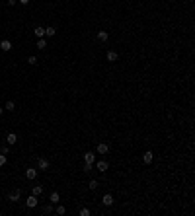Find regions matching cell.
I'll return each mask as SVG.
<instances>
[{
    "mask_svg": "<svg viewBox=\"0 0 195 216\" xmlns=\"http://www.w3.org/2000/svg\"><path fill=\"white\" fill-rule=\"evenodd\" d=\"M6 142H8L10 146H14V144L18 142V134H16V132H8V136H6Z\"/></svg>",
    "mask_w": 195,
    "mask_h": 216,
    "instance_id": "cell-6",
    "label": "cell"
},
{
    "mask_svg": "<svg viewBox=\"0 0 195 216\" xmlns=\"http://www.w3.org/2000/svg\"><path fill=\"white\" fill-rule=\"evenodd\" d=\"M43 212H45V214H51V212H53V205H47L43 208Z\"/></svg>",
    "mask_w": 195,
    "mask_h": 216,
    "instance_id": "cell-22",
    "label": "cell"
},
{
    "mask_svg": "<svg viewBox=\"0 0 195 216\" xmlns=\"http://www.w3.org/2000/svg\"><path fill=\"white\" fill-rule=\"evenodd\" d=\"M102 203H104L106 206H111V205H113V197H111L109 193H106L104 197H102Z\"/></svg>",
    "mask_w": 195,
    "mask_h": 216,
    "instance_id": "cell-11",
    "label": "cell"
},
{
    "mask_svg": "<svg viewBox=\"0 0 195 216\" xmlns=\"http://www.w3.org/2000/svg\"><path fill=\"white\" fill-rule=\"evenodd\" d=\"M27 62H29V64H37V56H29V58H27Z\"/></svg>",
    "mask_w": 195,
    "mask_h": 216,
    "instance_id": "cell-25",
    "label": "cell"
},
{
    "mask_svg": "<svg viewBox=\"0 0 195 216\" xmlns=\"http://www.w3.org/2000/svg\"><path fill=\"white\" fill-rule=\"evenodd\" d=\"M37 206V197L31 195V197H27V208H35Z\"/></svg>",
    "mask_w": 195,
    "mask_h": 216,
    "instance_id": "cell-13",
    "label": "cell"
},
{
    "mask_svg": "<svg viewBox=\"0 0 195 216\" xmlns=\"http://www.w3.org/2000/svg\"><path fill=\"white\" fill-rule=\"evenodd\" d=\"M18 4V0H8V6H16Z\"/></svg>",
    "mask_w": 195,
    "mask_h": 216,
    "instance_id": "cell-27",
    "label": "cell"
},
{
    "mask_svg": "<svg viewBox=\"0 0 195 216\" xmlns=\"http://www.w3.org/2000/svg\"><path fill=\"white\" fill-rule=\"evenodd\" d=\"M2 165H6V154L0 152V167H2Z\"/></svg>",
    "mask_w": 195,
    "mask_h": 216,
    "instance_id": "cell-21",
    "label": "cell"
},
{
    "mask_svg": "<svg viewBox=\"0 0 195 216\" xmlns=\"http://www.w3.org/2000/svg\"><path fill=\"white\" fill-rule=\"evenodd\" d=\"M80 216H90V208H80Z\"/></svg>",
    "mask_w": 195,
    "mask_h": 216,
    "instance_id": "cell-24",
    "label": "cell"
},
{
    "mask_svg": "<svg viewBox=\"0 0 195 216\" xmlns=\"http://www.w3.org/2000/svg\"><path fill=\"white\" fill-rule=\"evenodd\" d=\"M108 152H109V144L108 142H100V144H98V154L104 156V154H108Z\"/></svg>",
    "mask_w": 195,
    "mask_h": 216,
    "instance_id": "cell-2",
    "label": "cell"
},
{
    "mask_svg": "<svg viewBox=\"0 0 195 216\" xmlns=\"http://www.w3.org/2000/svg\"><path fill=\"white\" fill-rule=\"evenodd\" d=\"M152 158H154V156H152V150H146L142 154V162L144 163H152Z\"/></svg>",
    "mask_w": 195,
    "mask_h": 216,
    "instance_id": "cell-12",
    "label": "cell"
},
{
    "mask_svg": "<svg viewBox=\"0 0 195 216\" xmlns=\"http://www.w3.org/2000/svg\"><path fill=\"white\" fill-rule=\"evenodd\" d=\"M18 2H20V4H23V6H27V4H29V0H18Z\"/></svg>",
    "mask_w": 195,
    "mask_h": 216,
    "instance_id": "cell-28",
    "label": "cell"
},
{
    "mask_svg": "<svg viewBox=\"0 0 195 216\" xmlns=\"http://www.w3.org/2000/svg\"><path fill=\"white\" fill-rule=\"evenodd\" d=\"M90 189H92V191H96V189H98V181H96V179L90 181Z\"/></svg>",
    "mask_w": 195,
    "mask_h": 216,
    "instance_id": "cell-23",
    "label": "cell"
},
{
    "mask_svg": "<svg viewBox=\"0 0 195 216\" xmlns=\"http://www.w3.org/2000/svg\"><path fill=\"white\" fill-rule=\"evenodd\" d=\"M6 109H8V111H14V109H16V103H14V101H6Z\"/></svg>",
    "mask_w": 195,
    "mask_h": 216,
    "instance_id": "cell-20",
    "label": "cell"
},
{
    "mask_svg": "<svg viewBox=\"0 0 195 216\" xmlns=\"http://www.w3.org/2000/svg\"><path fill=\"white\" fill-rule=\"evenodd\" d=\"M33 33H35V37H37V39H41V37L45 35V27H41V25H37V27L33 29Z\"/></svg>",
    "mask_w": 195,
    "mask_h": 216,
    "instance_id": "cell-14",
    "label": "cell"
},
{
    "mask_svg": "<svg viewBox=\"0 0 195 216\" xmlns=\"http://www.w3.org/2000/svg\"><path fill=\"white\" fill-rule=\"evenodd\" d=\"M0 49H2L4 53H8V51H12V43L8 39H4V41H0Z\"/></svg>",
    "mask_w": 195,
    "mask_h": 216,
    "instance_id": "cell-7",
    "label": "cell"
},
{
    "mask_svg": "<svg viewBox=\"0 0 195 216\" xmlns=\"http://www.w3.org/2000/svg\"><path fill=\"white\" fill-rule=\"evenodd\" d=\"M20 197H22V191H20V189H16V191H12V193H10V201H12V203H18V201H20Z\"/></svg>",
    "mask_w": 195,
    "mask_h": 216,
    "instance_id": "cell-9",
    "label": "cell"
},
{
    "mask_svg": "<svg viewBox=\"0 0 195 216\" xmlns=\"http://www.w3.org/2000/svg\"><path fill=\"white\" fill-rule=\"evenodd\" d=\"M31 193L35 195V197H39V195L43 193V187H41V185H35V187L31 189Z\"/></svg>",
    "mask_w": 195,
    "mask_h": 216,
    "instance_id": "cell-16",
    "label": "cell"
},
{
    "mask_svg": "<svg viewBox=\"0 0 195 216\" xmlns=\"http://www.w3.org/2000/svg\"><path fill=\"white\" fill-rule=\"evenodd\" d=\"M2 113H4V109H2V107H0V115H2Z\"/></svg>",
    "mask_w": 195,
    "mask_h": 216,
    "instance_id": "cell-29",
    "label": "cell"
},
{
    "mask_svg": "<svg viewBox=\"0 0 195 216\" xmlns=\"http://www.w3.org/2000/svg\"><path fill=\"white\" fill-rule=\"evenodd\" d=\"M55 33H57V29H55V27H51V25H49V27H45V35H47V37H55Z\"/></svg>",
    "mask_w": 195,
    "mask_h": 216,
    "instance_id": "cell-15",
    "label": "cell"
},
{
    "mask_svg": "<svg viewBox=\"0 0 195 216\" xmlns=\"http://www.w3.org/2000/svg\"><path fill=\"white\" fill-rule=\"evenodd\" d=\"M108 37H109L108 31H98V39L100 41H108Z\"/></svg>",
    "mask_w": 195,
    "mask_h": 216,
    "instance_id": "cell-17",
    "label": "cell"
},
{
    "mask_svg": "<svg viewBox=\"0 0 195 216\" xmlns=\"http://www.w3.org/2000/svg\"><path fill=\"white\" fill-rule=\"evenodd\" d=\"M45 47H47V41H45L43 37H41V39H39V41H37V49H41V51H43Z\"/></svg>",
    "mask_w": 195,
    "mask_h": 216,
    "instance_id": "cell-18",
    "label": "cell"
},
{
    "mask_svg": "<svg viewBox=\"0 0 195 216\" xmlns=\"http://www.w3.org/2000/svg\"><path fill=\"white\" fill-rule=\"evenodd\" d=\"M84 162L86 163H94L96 162V154H94V152H86V154H84Z\"/></svg>",
    "mask_w": 195,
    "mask_h": 216,
    "instance_id": "cell-8",
    "label": "cell"
},
{
    "mask_svg": "<svg viewBox=\"0 0 195 216\" xmlns=\"http://www.w3.org/2000/svg\"><path fill=\"white\" fill-rule=\"evenodd\" d=\"M49 201H51V205H57V203L61 201V195H59V191H53V193L49 195Z\"/></svg>",
    "mask_w": 195,
    "mask_h": 216,
    "instance_id": "cell-10",
    "label": "cell"
},
{
    "mask_svg": "<svg viewBox=\"0 0 195 216\" xmlns=\"http://www.w3.org/2000/svg\"><path fill=\"white\" fill-rule=\"evenodd\" d=\"M106 58H108V62H115V60L119 58V54L115 53V51H108V53H106Z\"/></svg>",
    "mask_w": 195,
    "mask_h": 216,
    "instance_id": "cell-4",
    "label": "cell"
},
{
    "mask_svg": "<svg viewBox=\"0 0 195 216\" xmlns=\"http://www.w3.org/2000/svg\"><path fill=\"white\" fill-rule=\"evenodd\" d=\"M55 210H57V214H65L66 212V208L63 205H59V203H57V208H55Z\"/></svg>",
    "mask_w": 195,
    "mask_h": 216,
    "instance_id": "cell-19",
    "label": "cell"
},
{
    "mask_svg": "<svg viewBox=\"0 0 195 216\" xmlns=\"http://www.w3.org/2000/svg\"><path fill=\"white\" fill-rule=\"evenodd\" d=\"M92 165H94V163H84V171L90 173V171H92Z\"/></svg>",
    "mask_w": 195,
    "mask_h": 216,
    "instance_id": "cell-26",
    "label": "cell"
},
{
    "mask_svg": "<svg viewBox=\"0 0 195 216\" xmlns=\"http://www.w3.org/2000/svg\"><path fill=\"white\" fill-rule=\"evenodd\" d=\"M96 167H98V171H102V173H106L108 171V167H109V163L106 162V160H100V162L96 163Z\"/></svg>",
    "mask_w": 195,
    "mask_h": 216,
    "instance_id": "cell-3",
    "label": "cell"
},
{
    "mask_svg": "<svg viewBox=\"0 0 195 216\" xmlns=\"http://www.w3.org/2000/svg\"><path fill=\"white\" fill-rule=\"evenodd\" d=\"M49 165H51V162H49V160H47V158H39V160H37V167H39V169H49Z\"/></svg>",
    "mask_w": 195,
    "mask_h": 216,
    "instance_id": "cell-1",
    "label": "cell"
},
{
    "mask_svg": "<svg viewBox=\"0 0 195 216\" xmlns=\"http://www.w3.org/2000/svg\"><path fill=\"white\" fill-rule=\"evenodd\" d=\"M25 177H27L29 181L35 179V177H37V169H35V167H27V169H25Z\"/></svg>",
    "mask_w": 195,
    "mask_h": 216,
    "instance_id": "cell-5",
    "label": "cell"
}]
</instances>
